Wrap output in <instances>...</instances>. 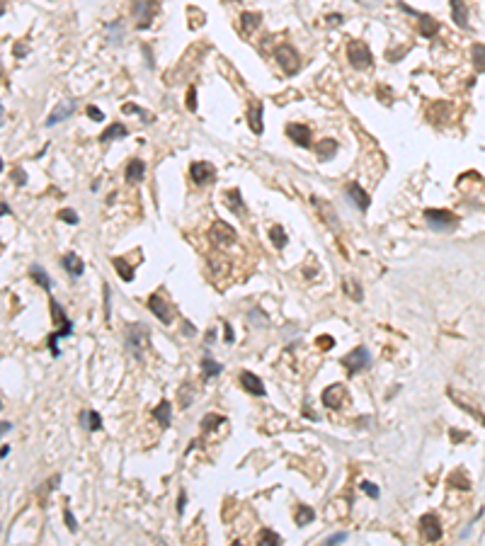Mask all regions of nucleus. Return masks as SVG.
Masks as SVG:
<instances>
[{"label":"nucleus","mask_w":485,"mask_h":546,"mask_svg":"<svg viewBox=\"0 0 485 546\" xmlns=\"http://www.w3.org/2000/svg\"><path fill=\"white\" fill-rule=\"evenodd\" d=\"M148 311H151V313L156 316L158 321H160V323H165V325H170L175 321V308L167 304V301H165V299L160 297L158 291L148 297Z\"/></svg>","instance_id":"5"},{"label":"nucleus","mask_w":485,"mask_h":546,"mask_svg":"<svg viewBox=\"0 0 485 546\" xmlns=\"http://www.w3.org/2000/svg\"><path fill=\"white\" fill-rule=\"evenodd\" d=\"M153 417L158 420L160 427H170V420H173V406H170V401H160L153 408Z\"/></svg>","instance_id":"22"},{"label":"nucleus","mask_w":485,"mask_h":546,"mask_svg":"<svg viewBox=\"0 0 485 546\" xmlns=\"http://www.w3.org/2000/svg\"><path fill=\"white\" fill-rule=\"evenodd\" d=\"M110 299H112V289H110V284H104V318H107V321H110V316H112Z\"/></svg>","instance_id":"44"},{"label":"nucleus","mask_w":485,"mask_h":546,"mask_svg":"<svg viewBox=\"0 0 485 546\" xmlns=\"http://www.w3.org/2000/svg\"><path fill=\"white\" fill-rule=\"evenodd\" d=\"M449 398H451L454 403H458V406L463 408V410H466L468 415L478 417V420H480V423H483V425H485V415H483V413H480V410H478L476 406H471V403H468V401H466V398H463V396H461V393H456V391H454V389H449Z\"/></svg>","instance_id":"24"},{"label":"nucleus","mask_w":485,"mask_h":546,"mask_svg":"<svg viewBox=\"0 0 485 546\" xmlns=\"http://www.w3.org/2000/svg\"><path fill=\"white\" fill-rule=\"evenodd\" d=\"M10 427H12V425H10V423H3V427H0V432L5 435V432H8V430H10Z\"/></svg>","instance_id":"58"},{"label":"nucleus","mask_w":485,"mask_h":546,"mask_svg":"<svg viewBox=\"0 0 485 546\" xmlns=\"http://www.w3.org/2000/svg\"><path fill=\"white\" fill-rule=\"evenodd\" d=\"M129 129L124 127V124H119V121H114V124H110L107 129L100 134V143H107V141H114V139H121V136H126Z\"/></svg>","instance_id":"25"},{"label":"nucleus","mask_w":485,"mask_h":546,"mask_svg":"<svg viewBox=\"0 0 485 546\" xmlns=\"http://www.w3.org/2000/svg\"><path fill=\"white\" fill-rule=\"evenodd\" d=\"M189 177H192L194 185H209V182H214V177H216V167L211 165V163L197 160V163L189 165Z\"/></svg>","instance_id":"10"},{"label":"nucleus","mask_w":485,"mask_h":546,"mask_svg":"<svg viewBox=\"0 0 485 546\" xmlns=\"http://www.w3.org/2000/svg\"><path fill=\"white\" fill-rule=\"evenodd\" d=\"M345 539H347L345 532H335V534H330V537L325 539V544H340V541H345Z\"/></svg>","instance_id":"47"},{"label":"nucleus","mask_w":485,"mask_h":546,"mask_svg":"<svg viewBox=\"0 0 485 546\" xmlns=\"http://www.w3.org/2000/svg\"><path fill=\"white\" fill-rule=\"evenodd\" d=\"M88 114H90V119H95V121H102L104 119V114H102L95 104H88Z\"/></svg>","instance_id":"48"},{"label":"nucleus","mask_w":485,"mask_h":546,"mask_svg":"<svg viewBox=\"0 0 485 546\" xmlns=\"http://www.w3.org/2000/svg\"><path fill=\"white\" fill-rule=\"evenodd\" d=\"M184 502H187V495H184V493H180V500H177V512H180V515L184 512Z\"/></svg>","instance_id":"51"},{"label":"nucleus","mask_w":485,"mask_h":546,"mask_svg":"<svg viewBox=\"0 0 485 546\" xmlns=\"http://www.w3.org/2000/svg\"><path fill=\"white\" fill-rule=\"evenodd\" d=\"M226 425V417L223 415H216V413H209V415L202 417V430L204 432H211V430H216V427H223Z\"/></svg>","instance_id":"33"},{"label":"nucleus","mask_w":485,"mask_h":546,"mask_svg":"<svg viewBox=\"0 0 485 546\" xmlns=\"http://www.w3.org/2000/svg\"><path fill=\"white\" fill-rule=\"evenodd\" d=\"M269 238H272V243H275V248H279V250H282L284 245H286V241H289L282 226H272V231H269Z\"/></svg>","instance_id":"36"},{"label":"nucleus","mask_w":485,"mask_h":546,"mask_svg":"<svg viewBox=\"0 0 485 546\" xmlns=\"http://www.w3.org/2000/svg\"><path fill=\"white\" fill-rule=\"evenodd\" d=\"M338 149H340V146H338V141H335V139H321V143L315 146V153H318L321 160H330V158L338 153Z\"/></svg>","instance_id":"26"},{"label":"nucleus","mask_w":485,"mask_h":546,"mask_svg":"<svg viewBox=\"0 0 485 546\" xmlns=\"http://www.w3.org/2000/svg\"><path fill=\"white\" fill-rule=\"evenodd\" d=\"M425 221H427V226H430L432 231L444 233V231H451L458 223V219H456V214L447 212V209H427L425 212Z\"/></svg>","instance_id":"3"},{"label":"nucleus","mask_w":485,"mask_h":546,"mask_svg":"<svg viewBox=\"0 0 485 546\" xmlns=\"http://www.w3.org/2000/svg\"><path fill=\"white\" fill-rule=\"evenodd\" d=\"M277 64L282 66L289 75H293L301 68V56H299V51L291 44H282V47L277 49Z\"/></svg>","instance_id":"7"},{"label":"nucleus","mask_w":485,"mask_h":546,"mask_svg":"<svg viewBox=\"0 0 485 546\" xmlns=\"http://www.w3.org/2000/svg\"><path fill=\"white\" fill-rule=\"evenodd\" d=\"M345 190H347V197L352 199V204H354V206H359L362 212H366V209H369L371 199H369V195L364 192V187L359 185V182H347V187H345Z\"/></svg>","instance_id":"15"},{"label":"nucleus","mask_w":485,"mask_h":546,"mask_svg":"<svg viewBox=\"0 0 485 546\" xmlns=\"http://www.w3.org/2000/svg\"><path fill=\"white\" fill-rule=\"evenodd\" d=\"M134 12H136V19H138V29H143L151 25V19L156 15V3L153 0H136L134 3Z\"/></svg>","instance_id":"14"},{"label":"nucleus","mask_w":485,"mask_h":546,"mask_svg":"<svg viewBox=\"0 0 485 546\" xmlns=\"http://www.w3.org/2000/svg\"><path fill=\"white\" fill-rule=\"evenodd\" d=\"M449 437H451L454 442H461V439H466V435H463V432H456V430H451V432H449Z\"/></svg>","instance_id":"52"},{"label":"nucleus","mask_w":485,"mask_h":546,"mask_svg":"<svg viewBox=\"0 0 485 546\" xmlns=\"http://www.w3.org/2000/svg\"><path fill=\"white\" fill-rule=\"evenodd\" d=\"M223 328H226V340H228V343H233L236 338H233V330H230V325L226 323V325H223Z\"/></svg>","instance_id":"54"},{"label":"nucleus","mask_w":485,"mask_h":546,"mask_svg":"<svg viewBox=\"0 0 485 546\" xmlns=\"http://www.w3.org/2000/svg\"><path fill=\"white\" fill-rule=\"evenodd\" d=\"M121 112H124V114H141V119L153 121V117H151V114H148L146 110H141V107H136V104H131V102H126V104H121Z\"/></svg>","instance_id":"38"},{"label":"nucleus","mask_w":485,"mask_h":546,"mask_svg":"<svg viewBox=\"0 0 485 546\" xmlns=\"http://www.w3.org/2000/svg\"><path fill=\"white\" fill-rule=\"evenodd\" d=\"M417 32H420L422 39H432V37H437L439 25H437V19H432L430 15H422V12H417Z\"/></svg>","instance_id":"18"},{"label":"nucleus","mask_w":485,"mask_h":546,"mask_svg":"<svg viewBox=\"0 0 485 546\" xmlns=\"http://www.w3.org/2000/svg\"><path fill=\"white\" fill-rule=\"evenodd\" d=\"M75 110V102L73 100H61L58 104H56V110L49 114V119H46V127H56L58 121H64L68 114H73Z\"/></svg>","instance_id":"17"},{"label":"nucleus","mask_w":485,"mask_h":546,"mask_svg":"<svg viewBox=\"0 0 485 546\" xmlns=\"http://www.w3.org/2000/svg\"><path fill=\"white\" fill-rule=\"evenodd\" d=\"M420 534L425 541H430V544H434V541H439L441 539V522L437 515H432V512H427V515H422L420 517Z\"/></svg>","instance_id":"8"},{"label":"nucleus","mask_w":485,"mask_h":546,"mask_svg":"<svg viewBox=\"0 0 485 546\" xmlns=\"http://www.w3.org/2000/svg\"><path fill=\"white\" fill-rule=\"evenodd\" d=\"M202 371H204V379H214V376H219L221 371H223V364H219V362H214L206 354L202 360Z\"/></svg>","instance_id":"30"},{"label":"nucleus","mask_w":485,"mask_h":546,"mask_svg":"<svg viewBox=\"0 0 485 546\" xmlns=\"http://www.w3.org/2000/svg\"><path fill=\"white\" fill-rule=\"evenodd\" d=\"M451 3V17L461 29H468V8L463 5V0H449Z\"/></svg>","instance_id":"21"},{"label":"nucleus","mask_w":485,"mask_h":546,"mask_svg":"<svg viewBox=\"0 0 485 546\" xmlns=\"http://www.w3.org/2000/svg\"><path fill=\"white\" fill-rule=\"evenodd\" d=\"M80 423L88 427V430L97 432V430L102 427V417H100L97 410H82V413H80Z\"/></svg>","instance_id":"29"},{"label":"nucleus","mask_w":485,"mask_h":546,"mask_svg":"<svg viewBox=\"0 0 485 546\" xmlns=\"http://www.w3.org/2000/svg\"><path fill=\"white\" fill-rule=\"evenodd\" d=\"M328 22H330V25H338V22H342V15H330Z\"/></svg>","instance_id":"56"},{"label":"nucleus","mask_w":485,"mask_h":546,"mask_svg":"<svg viewBox=\"0 0 485 546\" xmlns=\"http://www.w3.org/2000/svg\"><path fill=\"white\" fill-rule=\"evenodd\" d=\"M345 401H347V389H345L342 384H332V386H328V389L323 391V406L325 408L338 410Z\"/></svg>","instance_id":"11"},{"label":"nucleus","mask_w":485,"mask_h":546,"mask_svg":"<svg viewBox=\"0 0 485 546\" xmlns=\"http://www.w3.org/2000/svg\"><path fill=\"white\" fill-rule=\"evenodd\" d=\"M262 25V15L260 12H243L240 15V27H243V32L245 34H250L255 27H260Z\"/></svg>","instance_id":"28"},{"label":"nucleus","mask_w":485,"mask_h":546,"mask_svg":"<svg viewBox=\"0 0 485 546\" xmlns=\"http://www.w3.org/2000/svg\"><path fill=\"white\" fill-rule=\"evenodd\" d=\"M112 265L117 267V272H119V277L124 279V282H131V279H134V265H129L124 258H114Z\"/></svg>","instance_id":"32"},{"label":"nucleus","mask_w":485,"mask_h":546,"mask_svg":"<svg viewBox=\"0 0 485 546\" xmlns=\"http://www.w3.org/2000/svg\"><path fill=\"white\" fill-rule=\"evenodd\" d=\"M311 202H313V206H318V212H321V219L325 223H328L330 228L335 233H342V226H340V221H338V216H335V209H332V204L330 202H325V199H318V197H311Z\"/></svg>","instance_id":"12"},{"label":"nucleus","mask_w":485,"mask_h":546,"mask_svg":"<svg viewBox=\"0 0 485 546\" xmlns=\"http://www.w3.org/2000/svg\"><path fill=\"white\" fill-rule=\"evenodd\" d=\"M12 177H15V182H17V185H25V173H22L19 167H15V170H12Z\"/></svg>","instance_id":"50"},{"label":"nucleus","mask_w":485,"mask_h":546,"mask_svg":"<svg viewBox=\"0 0 485 546\" xmlns=\"http://www.w3.org/2000/svg\"><path fill=\"white\" fill-rule=\"evenodd\" d=\"M332 345H335V340L328 338V335H325V338H318V347H321V350H330Z\"/></svg>","instance_id":"49"},{"label":"nucleus","mask_w":485,"mask_h":546,"mask_svg":"<svg viewBox=\"0 0 485 546\" xmlns=\"http://www.w3.org/2000/svg\"><path fill=\"white\" fill-rule=\"evenodd\" d=\"M148 347V325L143 323H129L126 325V350L134 360H143Z\"/></svg>","instance_id":"1"},{"label":"nucleus","mask_w":485,"mask_h":546,"mask_svg":"<svg viewBox=\"0 0 485 546\" xmlns=\"http://www.w3.org/2000/svg\"><path fill=\"white\" fill-rule=\"evenodd\" d=\"M10 454V447L8 445H3V452H0V456H3V459H5V456H8Z\"/></svg>","instance_id":"57"},{"label":"nucleus","mask_w":485,"mask_h":546,"mask_svg":"<svg viewBox=\"0 0 485 546\" xmlns=\"http://www.w3.org/2000/svg\"><path fill=\"white\" fill-rule=\"evenodd\" d=\"M359 488H362V491H364L369 498H374V500L378 498V488H376L371 481H362V483H359Z\"/></svg>","instance_id":"41"},{"label":"nucleus","mask_w":485,"mask_h":546,"mask_svg":"<svg viewBox=\"0 0 485 546\" xmlns=\"http://www.w3.org/2000/svg\"><path fill=\"white\" fill-rule=\"evenodd\" d=\"M471 56H473V66L478 73H485V44H473Z\"/></svg>","instance_id":"34"},{"label":"nucleus","mask_w":485,"mask_h":546,"mask_svg":"<svg viewBox=\"0 0 485 546\" xmlns=\"http://www.w3.org/2000/svg\"><path fill=\"white\" fill-rule=\"evenodd\" d=\"M29 275H32V279H34V282H37L39 287L41 289H46V291H51V287H54V282H51V279H49V275H46L44 269L39 267V265H32V272H29Z\"/></svg>","instance_id":"31"},{"label":"nucleus","mask_w":485,"mask_h":546,"mask_svg":"<svg viewBox=\"0 0 485 546\" xmlns=\"http://www.w3.org/2000/svg\"><path fill=\"white\" fill-rule=\"evenodd\" d=\"M182 333H187V335H189V338H192V335H194V325H192V323H184Z\"/></svg>","instance_id":"55"},{"label":"nucleus","mask_w":485,"mask_h":546,"mask_svg":"<svg viewBox=\"0 0 485 546\" xmlns=\"http://www.w3.org/2000/svg\"><path fill=\"white\" fill-rule=\"evenodd\" d=\"M313 519H315V512L308 505H299V510H296V524L303 527V524H311Z\"/></svg>","instance_id":"35"},{"label":"nucleus","mask_w":485,"mask_h":546,"mask_svg":"<svg viewBox=\"0 0 485 546\" xmlns=\"http://www.w3.org/2000/svg\"><path fill=\"white\" fill-rule=\"evenodd\" d=\"M25 54H27V49L22 47V44H15V56H17V58H22Z\"/></svg>","instance_id":"53"},{"label":"nucleus","mask_w":485,"mask_h":546,"mask_svg":"<svg viewBox=\"0 0 485 546\" xmlns=\"http://www.w3.org/2000/svg\"><path fill=\"white\" fill-rule=\"evenodd\" d=\"M187 110L197 112V88L194 85H189V90H187Z\"/></svg>","instance_id":"42"},{"label":"nucleus","mask_w":485,"mask_h":546,"mask_svg":"<svg viewBox=\"0 0 485 546\" xmlns=\"http://www.w3.org/2000/svg\"><path fill=\"white\" fill-rule=\"evenodd\" d=\"M64 519H66V524H68L71 532H78V524H75V517H73V512H71V508L64 510Z\"/></svg>","instance_id":"45"},{"label":"nucleus","mask_w":485,"mask_h":546,"mask_svg":"<svg viewBox=\"0 0 485 546\" xmlns=\"http://www.w3.org/2000/svg\"><path fill=\"white\" fill-rule=\"evenodd\" d=\"M454 481H458L461 483V488H463V491H468V488H471V483H468V478L466 476H463V473H451V478H449V483H454Z\"/></svg>","instance_id":"46"},{"label":"nucleus","mask_w":485,"mask_h":546,"mask_svg":"<svg viewBox=\"0 0 485 546\" xmlns=\"http://www.w3.org/2000/svg\"><path fill=\"white\" fill-rule=\"evenodd\" d=\"M345 289H347V294L354 299V301H362V289H359L354 282H349V279H347V282H345Z\"/></svg>","instance_id":"43"},{"label":"nucleus","mask_w":485,"mask_h":546,"mask_svg":"<svg viewBox=\"0 0 485 546\" xmlns=\"http://www.w3.org/2000/svg\"><path fill=\"white\" fill-rule=\"evenodd\" d=\"M247 124H250V131L252 134H262L265 131V124H262V104L260 102H252L250 110H247Z\"/></svg>","instance_id":"19"},{"label":"nucleus","mask_w":485,"mask_h":546,"mask_svg":"<svg viewBox=\"0 0 485 546\" xmlns=\"http://www.w3.org/2000/svg\"><path fill=\"white\" fill-rule=\"evenodd\" d=\"M286 136L296 143V146H301V149H311V129L306 127V124H289L286 127Z\"/></svg>","instance_id":"13"},{"label":"nucleus","mask_w":485,"mask_h":546,"mask_svg":"<svg viewBox=\"0 0 485 546\" xmlns=\"http://www.w3.org/2000/svg\"><path fill=\"white\" fill-rule=\"evenodd\" d=\"M340 362H342V367H345L349 374H357V371L366 369V367L371 364V352L366 350V347H357V350H352L349 354H345Z\"/></svg>","instance_id":"4"},{"label":"nucleus","mask_w":485,"mask_h":546,"mask_svg":"<svg viewBox=\"0 0 485 546\" xmlns=\"http://www.w3.org/2000/svg\"><path fill=\"white\" fill-rule=\"evenodd\" d=\"M209 238L214 241L216 248H228V245L236 243V231L226 221H214L209 228Z\"/></svg>","instance_id":"6"},{"label":"nucleus","mask_w":485,"mask_h":546,"mask_svg":"<svg viewBox=\"0 0 485 546\" xmlns=\"http://www.w3.org/2000/svg\"><path fill=\"white\" fill-rule=\"evenodd\" d=\"M143 175H146V163H143V160H138V158H134V160L126 165V182L136 185V182L143 180Z\"/></svg>","instance_id":"23"},{"label":"nucleus","mask_w":485,"mask_h":546,"mask_svg":"<svg viewBox=\"0 0 485 546\" xmlns=\"http://www.w3.org/2000/svg\"><path fill=\"white\" fill-rule=\"evenodd\" d=\"M58 219H61V221H68V223H78L80 221V219H78V214L73 212V209H61V212H58Z\"/></svg>","instance_id":"40"},{"label":"nucleus","mask_w":485,"mask_h":546,"mask_svg":"<svg viewBox=\"0 0 485 546\" xmlns=\"http://www.w3.org/2000/svg\"><path fill=\"white\" fill-rule=\"evenodd\" d=\"M260 544L277 546V544H282V537H279L277 532H272V529H262V532H260Z\"/></svg>","instance_id":"37"},{"label":"nucleus","mask_w":485,"mask_h":546,"mask_svg":"<svg viewBox=\"0 0 485 546\" xmlns=\"http://www.w3.org/2000/svg\"><path fill=\"white\" fill-rule=\"evenodd\" d=\"M223 199H226V206H228L236 216H245V214H247V206L243 204V197H240L238 190H228Z\"/></svg>","instance_id":"20"},{"label":"nucleus","mask_w":485,"mask_h":546,"mask_svg":"<svg viewBox=\"0 0 485 546\" xmlns=\"http://www.w3.org/2000/svg\"><path fill=\"white\" fill-rule=\"evenodd\" d=\"M347 58H349V64H352V68H357V71H366V68H371V64H374V56H371L369 47H366L364 41H359V39H352L347 44Z\"/></svg>","instance_id":"2"},{"label":"nucleus","mask_w":485,"mask_h":546,"mask_svg":"<svg viewBox=\"0 0 485 546\" xmlns=\"http://www.w3.org/2000/svg\"><path fill=\"white\" fill-rule=\"evenodd\" d=\"M362 3H364V5H374L376 0H362Z\"/></svg>","instance_id":"59"},{"label":"nucleus","mask_w":485,"mask_h":546,"mask_svg":"<svg viewBox=\"0 0 485 546\" xmlns=\"http://www.w3.org/2000/svg\"><path fill=\"white\" fill-rule=\"evenodd\" d=\"M192 401H194L192 386H189V384H182V386H180V403H182L184 408H189V406H192Z\"/></svg>","instance_id":"39"},{"label":"nucleus","mask_w":485,"mask_h":546,"mask_svg":"<svg viewBox=\"0 0 485 546\" xmlns=\"http://www.w3.org/2000/svg\"><path fill=\"white\" fill-rule=\"evenodd\" d=\"M240 384H243V389H245L250 396H265V384H262V379H260L257 374H252V371H243V374H240Z\"/></svg>","instance_id":"16"},{"label":"nucleus","mask_w":485,"mask_h":546,"mask_svg":"<svg viewBox=\"0 0 485 546\" xmlns=\"http://www.w3.org/2000/svg\"><path fill=\"white\" fill-rule=\"evenodd\" d=\"M64 267L73 275V277H80L82 272H85V265H82V260L75 255V253H68V255H64Z\"/></svg>","instance_id":"27"},{"label":"nucleus","mask_w":485,"mask_h":546,"mask_svg":"<svg viewBox=\"0 0 485 546\" xmlns=\"http://www.w3.org/2000/svg\"><path fill=\"white\" fill-rule=\"evenodd\" d=\"M49 304H51V316H54V325H56V335L58 338H68V335L73 333V323L66 318L64 308H61V304L56 301L54 297L49 299Z\"/></svg>","instance_id":"9"}]
</instances>
